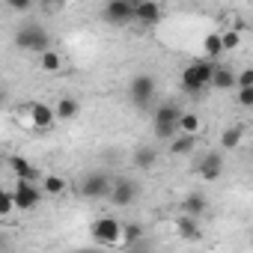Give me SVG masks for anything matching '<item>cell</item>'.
<instances>
[{
    "instance_id": "13",
    "label": "cell",
    "mask_w": 253,
    "mask_h": 253,
    "mask_svg": "<svg viewBox=\"0 0 253 253\" xmlns=\"http://www.w3.org/2000/svg\"><path fill=\"white\" fill-rule=\"evenodd\" d=\"M6 164L12 167L15 179H21V182H36V176H39V170H36L27 158H21V155H9V158H6Z\"/></svg>"
},
{
    "instance_id": "25",
    "label": "cell",
    "mask_w": 253,
    "mask_h": 253,
    "mask_svg": "<svg viewBox=\"0 0 253 253\" xmlns=\"http://www.w3.org/2000/svg\"><path fill=\"white\" fill-rule=\"evenodd\" d=\"M42 191L51 194V197H60V194L66 191V182H63L60 176H45V179H42Z\"/></svg>"
},
{
    "instance_id": "5",
    "label": "cell",
    "mask_w": 253,
    "mask_h": 253,
    "mask_svg": "<svg viewBox=\"0 0 253 253\" xmlns=\"http://www.w3.org/2000/svg\"><path fill=\"white\" fill-rule=\"evenodd\" d=\"M128 98L134 107H149V101L155 98V78L149 72H140L131 78V86H128Z\"/></svg>"
},
{
    "instance_id": "11",
    "label": "cell",
    "mask_w": 253,
    "mask_h": 253,
    "mask_svg": "<svg viewBox=\"0 0 253 253\" xmlns=\"http://www.w3.org/2000/svg\"><path fill=\"white\" fill-rule=\"evenodd\" d=\"M134 200H137V185H134L131 179H119V182H113V191H110V203H113V206L125 209V206H131Z\"/></svg>"
},
{
    "instance_id": "8",
    "label": "cell",
    "mask_w": 253,
    "mask_h": 253,
    "mask_svg": "<svg viewBox=\"0 0 253 253\" xmlns=\"http://www.w3.org/2000/svg\"><path fill=\"white\" fill-rule=\"evenodd\" d=\"M110 191H113V185L101 173H89L81 182V197H86V200H110Z\"/></svg>"
},
{
    "instance_id": "26",
    "label": "cell",
    "mask_w": 253,
    "mask_h": 253,
    "mask_svg": "<svg viewBox=\"0 0 253 253\" xmlns=\"http://www.w3.org/2000/svg\"><path fill=\"white\" fill-rule=\"evenodd\" d=\"M12 211H18L12 191H0V214H12Z\"/></svg>"
},
{
    "instance_id": "24",
    "label": "cell",
    "mask_w": 253,
    "mask_h": 253,
    "mask_svg": "<svg viewBox=\"0 0 253 253\" xmlns=\"http://www.w3.org/2000/svg\"><path fill=\"white\" fill-rule=\"evenodd\" d=\"M39 63H42V69H45V72H60V69H63V57H60L54 48H51L48 54H42V57H39Z\"/></svg>"
},
{
    "instance_id": "2",
    "label": "cell",
    "mask_w": 253,
    "mask_h": 253,
    "mask_svg": "<svg viewBox=\"0 0 253 253\" xmlns=\"http://www.w3.org/2000/svg\"><path fill=\"white\" fill-rule=\"evenodd\" d=\"M15 45L24 48V51H30V54H39L42 57V54L51 51V36L39 24H21L18 33H15Z\"/></svg>"
},
{
    "instance_id": "20",
    "label": "cell",
    "mask_w": 253,
    "mask_h": 253,
    "mask_svg": "<svg viewBox=\"0 0 253 253\" xmlns=\"http://www.w3.org/2000/svg\"><path fill=\"white\" fill-rule=\"evenodd\" d=\"M241 137H244V128H241V125H229V128L220 134V149H235V146L241 143Z\"/></svg>"
},
{
    "instance_id": "6",
    "label": "cell",
    "mask_w": 253,
    "mask_h": 253,
    "mask_svg": "<svg viewBox=\"0 0 253 253\" xmlns=\"http://www.w3.org/2000/svg\"><path fill=\"white\" fill-rule=\"evenodd\" d=\"M134 6L131 0H107L104 9H101V18L107 24H131L134 21Z\"/></svg>"
},
{
    "instance_id": "31",
    "label": "cell",
    "mask_w": 253,
    "mask_h": 253,
    "mask_svg": "<svg viewBox=\"0 0 253 253\" xmlns=\"http://www.w3.org/2000/svg\"><path fill=\"white\" fill-rule=\"evenodd\" d=\"M78 253H101V250H95V247H89V250H78Z\"/></svg>"
},
{
    "instance_id": "16",
    "label": "cell",
    "mask_w": 253,
    "mask_h": 253,
    "mask_svg": "<svg viewBox=\"0 0 253 253\" xmlns=\"http://www.w3.org/2000/svg\"><path fill=\"white\" fill-rule=\"evenodd\" d=\"M182 209H185V214H191V217H203L206 214V209H209V203H206V197L200 194V191H191L188 197H185V203H182Z\"/></svg>"
},
{
    "instance_id": "15",
    "label": "cell",
    "mask_w": 253,
    "mask_h": 253,
    "mask_svg": "<svg viewBox=\"0 0 253 253\" xmlns=\"http://www.w3.org/2000/svg\"><path fill=\"white\" fill-rule=\"evenodd\" d=\"M211 86H214V89H235V86H238V72H232L229 66H214Z\"/></svg>"
},
{
    "instance_id": "18",
    "label": "cell",
    "mask_w": 253,
    "mask_h": 253,
    "mask_svg": "<svg viewBox=\"0 0 253 253\" xmlns=\"http://www.w3.org/2000/svg\"><path fill=\"white\" fill-rule=\"evenodd\" d=\"M203 54H206V60L220 57V54H223V36H220V33H209V36L203 39Z\"/></svg>"
},
{
    "instance_id": "28",
    "label": "cell",
    "mask_w": 253,
    "mask_h": 253,
    "mask_svg": "<svg viewBox=\"0 0 253 253\" xmlns=\"http://www.w3.org/2000/svg\"><path fill=\"white\" fill-rule=\"evenodd\" d=\"M238 95H235V101H238V107H253V86H244V89H235Z\"/></svg>"
},
{
    "instance_id": "17",
    "label": "cell",
    "mask_w": 253,
    "mask_h": 253,
    "mask_svg": "<svg viewBox=\"0 0 253 253\" xmlns=\"http://www.w3.org/2000/svg\"><path fill=\"white\" fill-rule=\"evenodd\" d=\"M57 119H63V122H72L75 116H78V110H81V104H78V98L75 95H63L60 101H57Z\"/></svg>"
},
{
    "instance_id": "21",
    "label": "cell",
    "mask_w": 253,
    "mask_h": 253,
    "mask_svg": "<svg viewBox=\"0 0 253 253\" xmlns=\"http://www.w3.org/2000/svg\"><path fill=\"white\" fill-rule=\"evenodd\" d=\"M140 238H143V226H140V223H125V226H122V241H119V244L131 247V244H137Z\"/></svg>"
},
{
    "instance_id": "27",
    "label": "cell",
    "mask_w": 253,
    "mask_h": 253,
    "mask_svg": "<svg viewBox=\"0 0 253 253\" xmlns=\"http://www.w3.org/2000/svg\"><path fill=\"white\" fill-rule=\"evenodd\" d=\"M223 36V51H232V48H238L241 45V30H226V33H220Z\"/></svg>"
},
{
    "instance_id": "14",
    "label": "cell",
    "mask_w": 253,
    "mask_h": 253,
    "mask_svg": "<svg viewBox=\"0 0 253 253\" xmlns=\"http://www.w3.org/2000/svg\"><path fill=\"white\" fill-rule=\"evenodd\" d=\"M161 15H164V9L158 3H152V0H143V3L134 6V21H140V24H158Z\"/></svg>"
},
{
    "instance_id": "30",
    "label": "cell",
    "mask_w": 253,
    "mask_h": 253,
    "mask_svg": "<svg viewBox=\"0 0 253 253\" xmlns=\"http://www.w3.org/2000/svg\"><path fill=\"white\" fill-rule=\"evenodd\" d=\"M6 6H9V9H24V12H27V9H30V0H6Z\"/></svg>"
},
{
    "instance_id": "10",
    "label": "cell",
    "mask_w": 253,
    "mask_h": 253,
    "mask_svg": "<svg viewBox=\"0 0 253 253\" xmlns=\"http://www.w3.org/2000/svg\"><path fill=\"white\" fill-rule=\"evenodd\" d=\"M197 173H200L203 182H217L220 173H223V152H206L200 167H197Z\"/></svg>"
},
{
    "instance_id": "1",
    "label": "cell",
    "mask_w": 253,
    "mask_h": 253,
    "mask_svg": "<svg viewBox=\"0 0 253 253\" xmlns=\"http://www.w3.org/2000/svg\"><path fill=\"white\" fill-rule=\"evenodd\" d=\"M214 66L217 63H211V60H194L191 66H185V72H182V89L191 92V95L209 89L211 78H214Z\"/></svg>"
},
{
    "instance_id": "12",
    "label": "cell",
    "mask_w": 253,
    "mask_h": 253,
    "mask_svg": "<svg viewBox=\"0 0 253 253\" xmlns=\"http://www.w3.org/2000/svg\"><path fill=\"white\" fill-rule=\"evenodd\" d=\"M176 232H179V238H185V241H200V238H203L200 220L191 217V214H179V217H176Z\"/></svg>"
},
{
    "instance_id": "23",
    "label": "cell",
    "mask_w": 253,
    "mask_h": 253,
    "mask_svg": "<svg viewBox=\"0 0 253 253\" xmlns=\"http://www.w3.org/2000/svg\"><path fill=\"white\" fill-rule=\"evenodd\" d=\"M155 158H158V155H155V149H152V146H143V149H137V152H134V164H137V167H143V170L155 167Z\"/></svg>"
},
{
    "instance_id": "29",
    "label": "cell",
    "mask_w": 253,
    "mask_h": 253,
    "mask_svg": "<svg viewBox=\"0 0 253 253\" xmlns=\"http://www.w3.org/2000/svg\"><path fill=\"white\" fill-rule=\"evenodd\" d=\"M244 86H253V66H247V69L238 72V86L235 89H244Z\"/></svg>"
},
{
    "instance_id": "4",
    "label": "cell",
    "mask_w": 253,
    "mask_h": 253,
    "mask_svg": "<svg viewBox=\"0 0 253 253\" xmlns=\"http://www.w3.org/2000/svg\"><path fill=\"white\" fill-rule=\"evenodd\" d=\"M122 226L125 223H119L116 217H98V220H92L89 235L98 247H113V244L122 241Z\"/></svg>"
},
{
    "instance_id": "3",
    "label": "cell",
    "mask_w": 253,
    "mask_h": 253,
    "mask_svg": "<svg viewBox=\"0 0 253 253\" xmlns=\"http://www.w3.org/2000/svg\"><path fill=\"white\" fill-rule=\"evenodd\" d=\"M179 122H182V110L176 104H161L152 116V131L158 140H173V134L179 131Z\"/></svg>"
},
{
    "instance_id": "19",
    "label": "cell",
    "mask_w": 253,
    "mask_h": 253,
    "mask_svg": "<svg viewBox=\"0 0 253 253\" xmlns=\"http://www.w3.org/2000/svg\"><path fill=\"white\" fill-rule=\"evenodd\" d=\"M194 146H197V137H191V134H179V137H173L170 152H173V155H191Z\"/></svg>"
},
{
    "instance_id": "7",
    "label": "cell",
    "mask_w": 253,
    "mask_h": 253,
    "mask_svg": "<svg viewBox=\"0 0 253 253\" xmlns=\"http://www.w3.org/2000/svg\"><path fill=\"white\" fill-rule=\"evenodd\" d=\"M42 194H45V191H39L33 182H21V179H15L12 197H15V206H18V211H33V209L42 203Z\"/></svg>"
},
{
    "instance_id": "9",
    "label": "cell",
    "mask_w": 253,
    "mask_h": 253,
    "mask_svg": "<svg viewBox=\"0 0 253 253\" xmlns=\"http://www.w3.org/2000/svg\"><path fill=\"white\" fill-rule=\"evenodd\" d=\"M27 119H30L33 128L45 131V128H51V125L57 122V110L48 107L45 101H33V104H27Z\"/></svg>"
},
{
    "instance_id": "22",
    "label": "cell",
    "mask_w": 253,
    "mask_h": 253,
    "mask_svg": "<svg viewBox=\"0 0 253 253\" xmlns=\"http://www.w3.org/2000/svg\"><path fill=\"white\" fill-rule=\"evenodd\" d=\"M179 131H182V134H191V137H197V131H200V116H197V113H182Z\"/></svg>"
}]
</instances>
